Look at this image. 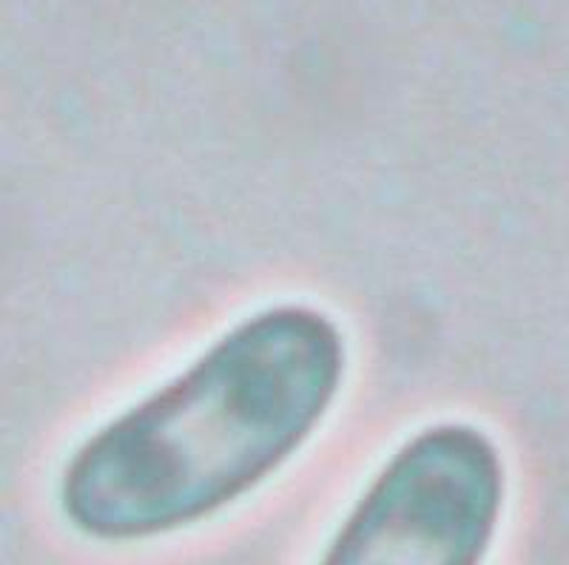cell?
<instances>
[{
	"mask_svg": "<svg viewBox=\"0 0 569 565\" xmlns=\"http://www.w3.org/2000/svg\"><path fill=\"white\" fill-rule=\"evenodd\" d=\"M342 381L345 339L328 315L305 304L259 310L83 441L60 477V506L98 539L202 521L297 455Z\"/></svg>",
	"mask_w": 569,
	"mask_h": 565,
	"instance_id": "1",
	"label": "cell"
},
{
	"mask_svg": "<svg viewBox=\"0 0 569 565\" xmlns=\"http://www.w3.org/2000/svg\"><path fill=\"white\" fill-rule=\"evenodd\" d=\"M501 503L496 441L470 424L430 426L385 463L322 565H481Z\"/></svg>",
	"mask_w": 569,
	"mask_h": 565,
	"instance_id": "2",
	"label": "cell"
}]
</instances>
